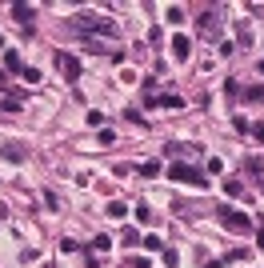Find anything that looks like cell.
<instances>
[{
    "label": "cell",
    "instance_id": "1",
    "mask_svg": "<svg viewBox=\"0 0 264 268\" xmlns=\"http://www.w3.org/2000/svg\"><path fill=\"white\" fill-rule=\"evenodd\" d=\"M68 24L76 28V32H100V36H116V32H120L108 16H96V12H80V16H72Z\"/></svg>",
    "mask_w": 264,
    "mask_h": 268
},
{
    "label": "cell",
    "instance_id": "2",
    "mask_svg": "<svg viewBox=\"0 0 264 268\" xmlns=\"http://www.w3.org/2000/svg\"><path fill=\"white\" fill-rule=\"evenodd\" d=\"M168 176H172V180H180V184H196V188H208V176H200V168H192V164H184V160L168 164Z\"/></svg>",
    "mask_w": 264,
    "mask_h": 268
},
{
    "label": "cell",
    "instance_id": "3",
    "mask_svg": "<svg viewBox=\"0 0 264 268\" xmlns=\"http://www.w3.org/2000/svg\"><path fill=\"white\" fill-rule=\"evenodd\" d=\"M56 68H60L68 80H76V76H80V60H76V56H68V52H56Z\"/></svg>",
    "mask_w": 264,
    "mask_h": 268
},
{
    "label": "cell",
    "instance_id": "4",
    "mask_svg": "<svg viewBox=\"0 0 264 268\" xmlns=\"http://www.w3.org/2000/svg\"><path fill=\"white\" fill-rule=\"evenodd\" d=\"M220 220H224V224H228L232 232H248V228H252V220H248L244 212H228V208L220 212Z\"/></svg>",
    "mask_w": 264,
    "mask_h": 268
},
{
    "label": "cell",
    "instance_id": "5",
    "mask_svg": "<svg viewBox=\"0 0 264 268\" xmlns=\"http://www.w3.org/2000/svg\"><path fill=\"white\" fill-rule=\"evenodd\" d=\"M200 32H204V36H216V32H220L216 8H200Z\"/></svg>",
    "mask_w": 264,
    "mask_h": 268
},
{
    "label": "cell",
    "instance_id": "6",
    "mask_svg": "<svg viewBox=\"0 0 264 268\" xmlns=\"http://www.w3.org/2000/svg\"><path fill=\"white\" fill-rule=\"evenodd\" d=\"M172 56H176V60H188V56H192V40L188 36H172Z\"/></svg>",
    "mask_w": 264,
    "mask_h": 268
},
{
    "label": "cell",
    "instance_id": "7",
    "mask_svg": "<svg viewBox=\"0 0 264 268\" xmlns=\"http://www.w3.org/2000/svg\"><path fill=\"white\" fill-rule=\"evenodd\" d=\"M12 16H16L20 24H32V16H36V8H32V4H12Z\"/></svg>",
    "mask_w": 264,
    "mask_h": 268
},
{
    "label": "cell",
    "instance_id": "8",
    "mask_svg": "<svg viewBox=\"0 0 264 268\" xmlns=\"http://www.w3.org/2000/svg\"><path fill=\"white\" fill-rule=\"evenodd\" d=\"M0 156H8V160H16V164H20V160H28V152H24L20 144H4V148H0Z\"/></svg>",
    "mask_w": 264,
    "mask_h": 268
},
{
    "label": "cell",
    "instance_id": "9",
    "mask_svg": "<svg viewBox=\"0 0 264 268\" xmlns=\"http://www.w3.org/2000/svg\"><path fill=\"white\" fill-rule=\"evenodd\" d=\"M4 68H8V72H20V76H24V60H20V56H16L12 48L4 52Z\"/></svg>",
    "mask_w": 264,
    "mask_h": 268
},
{
    "label": "cell",
    "instance_id": "10",
    "mask_svg": "<svg viewBox=\"0 0 264 268\" xmlns=\"http://www.w3.org/2000/svg\"><path fill=\"white\" fill-rule=\"evenodd\" d=\"M188 152H192L188 144H168V156H172V164H176V160H184Z\"/></svg>",
    "mask_w": 264,
    "mask_h": 268
},
{
    "label": "cell",
    "instance_id": "11",
    "mask_svg": "<svg viewBox=\"0 0 264 268\" xmlns=\"http://www.w3.org/2000/svg\"><path fill=\"white\" fill-rule=\"evenodd\" d=\"M244 168H248L252 176H264V156H248V160H244Z\"/></svg>",
    "mask_w": 264,
    "mask_h": 268
},
{
    "label": "cell",
    "instance_id": "12",
    "mask_svg": "<svg viewBox=\"0 0 264 268\" xmlns=\"http://www.w3.org/2000/svg\"><path fill=\"white\" fill-rule=\"evenodd\" d=\"M120 240H124V244H128V248H136V244H140V240H144V236H140V232H136V228H124V236H120Z\"/></svg>",
    "mask_w": 264,
    "mask_h": 268
},
{
    "label": "cell",
    "instance_id": "13",
    "mask_svg": "<svg viewBox=\"0 0 264 268\" xmlns=\"http://www.w3.org/2000/svg\"><path fill=\"white\" fill-rule=\"evenodd\" d=\"M124 212H128V204H120V200H112V204H108V216H112V220H120Z\"/></svg>",
    "mask_w": 264,
    "mask_h": 268
},
{
    "label": "cell",
    "instance_id": "14",
    "mask_svg": "<svg viewBox=\"0 0 264 268\" xmlns=\"http://www.w3.org/2000/svg\"><path fill=\"white\" fill-rule=\"evenodd\" d=\"M224 192H228V196H244V184H240V180H224Z\"/></svg>",
    "mask_w": 264,
    "mask_h": 268
},
{
    "label": "cell",
    "instance_id": "15",
    "mask_svg": "<svg viewBox=\"0 0 264 268\" xmlns=\"http://www.w3.org/2000/svg\"><path fill=\"white\" fill-rule=\"evenodd\" d=\"M108 248H112V240H108V236L100 232V236H96V240H92V252H108Z\"/></svg>",
    "mask_w": 264,
    "mask_h": 268
},
{
    "label": "cell",
    "instance_id": "16",
    "mask_svg": "<svg viewBox=\"0 0 264 268\" xmlns=\"http://www.w3.org/2000/svg\"><path fill=\"white\" fill-rule=\"evenodd\" d=\"M144 248H148V252H156V248H164V240H160V236H144V240H140Z\"/></svg>",
    "mask_w": 264,
    "mask_h": 268
},
{
    "label": "cell",
    "instance_id": "17",
    "mask_svg": "<svg viewBox=\"0 0 264 268\" xmlns=\"http://www.w3.org/2000/svg\"><path fill=\"white\" fill-rule=\"evenodd\" d=\"M236 36H240V44H252V32H248V24H244V20L236 24Z\"/></svg>",
    "mask_w": 264,
    "mask_h": 268
},
{
    "label": "cell",
    "instance_id": "18",
    "mask_svg": "<svg viewBox=\"0 0 264 268\" xmlns=\"http://www.w3.org/2000/svg\"><path fill=\"white\" fill-rule=\"evenodd\" d=\"M136 172H140V176H156V172H160V164H156V160H148V164H140Z\"/></svg>",
    "mask_w": 264,
    "mask_h": 268
},
{
    "label": "cell",
    "instance_id": "19",
    "mask_svg": "<svg viewBox=\"0 0 264 268\" xmlns=\"http://www.w3.org/2000/svg\"><path fill=\"white\" fill-rule=\"evenodd\" d=\"M124 268H152V264H148V256H128Z\"/></svg>",
    "mask_w": 264,
    "mask_h": 268
},
{
    "label": "cell",
    "instance_id": "20",
    "mask_svg": "<svg viewBox=\"0 0 264 268\" xmlns=\"http://www.w3.org/2000/svg\"><path fill=\"white\" fill-rule=\"evenodd\" d=\"M168 20H172V24H180V20H184V8H180V4H172V8H168Z\"/></svg>",
    "mask_w": 264,
    "mask_h": 268
},
{
    "label": "cell",
    "instance_id": "21",
    "mask_svg": "<svg viewBox=\"0 0 264 268\" xmlns=\"http://www.w3.org/2000/svg\"><path fill=\"white\" fill-rule=\"evenodd\" d=\"M0 112H4V116H16V112H20V104H16V100H4V104H0Z\"/></svg>",
    "mask_w": 264,
    "mask_h": 268
},
{
    "label": "cell",
    "instance_id": "22",
    "mask_svg": "<svg viewBox=\"0 0 264 268\" xmlns=\"http://www.w3.org/2000/svg\"><path fill=\"white\" fill-rule=\"evenodd\" d=\"M244 100H264V88H244Z\"/></svg>",
    "mask_w": 264,
    "mask_h": 268
},
{
    "label": "cell",
    "instance_id": "23",
    "mask_svg": "<svg viewBox=\"0 0 264 268\" xmlns=\"http://www.w3.org/2000/svg\"><path fill=\"white\" fill-rule=\"evenodd\" d=\"M248 132H252V136H256V140L264 144V124H260V120H256V124H248Z\"/></svg>",
    "mask_w": 264,
    "mask_h": 268
},
{
    "label": "cell",
    "instance_id": "24",
    "mask_svg": "<svg viewBox=\"0 0 264 268\" xmlns=\"http://www.w3.org/2000/svg\"><path fill=\"white\" fill-rule=\"evenodd\" d=\"M204 268H224V260H208V264H204Z\"/></svg>",
    "mask_w": 264,
    "mask_h": 268
},
{
    "label": "cell",
    "instance_id": "25",
    "mask_svg": "<svg viewBox=\"0 0 264 268\" xmlns=\"http://www.w3.org/2000/svg\"><path fill=\"white\" fill-rule=\"evenodd\" d=\"M0 48H4V40H0Z\"/></svg>",
    "mask_w": 264,
    "mask_h": 268
}]
</instances>
